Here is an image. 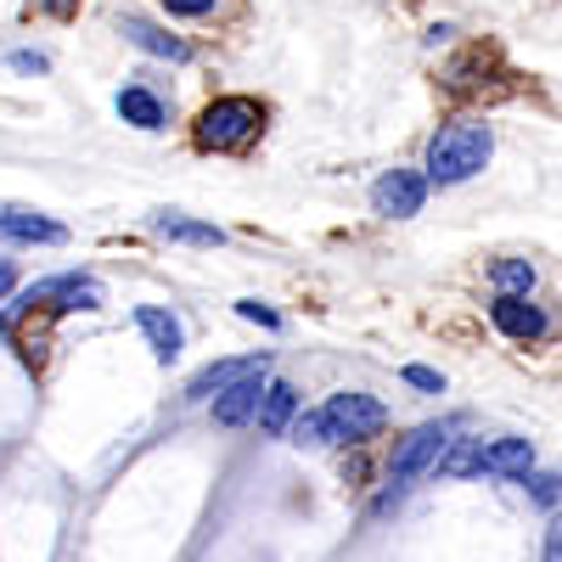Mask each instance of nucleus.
I'll return each instance as SVG.
<instances>
[{
  "label": "nucleus",
  "instance_id": "f257e3e1",
  "mask_svg": "<svg viewBox=\"0 0 562 562\" xmlns=\"http://www.w3.org/2000/svg\"><path fill=\"white\" fill-rule=\"evenodd\" d=\"M389 428V411L383 400L371 394H333L321 411H304L293 416V445H366Z\"/></svg>",
  "mask_w": 562,
  "mask_h": 562
},
{
  "label": "nucleus",
  "instance_id": "f8f14e48",
  "mask_svg": "<svg viewBox=\"0 0 562 562\" xmlns=\"http://www.w3.org/2000/svg\"><path fill=\"white\" fill-rule=\"evenodd\" d=\"M259 366H270L265 355H243V360H214V366H203L192 383H186V400H214L220 389H231L237 378H248V371H259Z\"/></svg>",
  "mask_w": 562,
  "mask_h": 562
},
{
  "label": "nucleus",
  "instance_id": "4be33fe9",
  "mask_svg": "<svg viewBox=\"0 0 562 562\" xmlns=\"http://www.w3.org/2000/svg\"><path fill=\"white\" fill-rule=\"evenodd\" d=\"M164 12H169V18H209L214 0H164Z\"/></svg>",
  "mask_w": 562,
  "mask_h": 562
},
{
  "label": "nucleus",
  "instance_id": "f03ea898",
  "mask_svg": "<svg viewBox=\"0 0 562 562\" xmlns=\"http://www.w3.org/2000/svg\"><path fill=\"white\" fill-rule=\"evenodd\" d=\"M495 153V135L490 124H445L428 140V180L434 186H456V180H473Z\"/></svg>",
  "mask_w": 562,
  "mask_h": 562
},
{
  "label": "nucleus",
  "instance_id": "2eb2a0df",
  "mask_svg": "<svg viewBox=\"0 0 562 562\" xmlns=\"http://www.w3.org/2000/svg\"><path fill=\"white\" fill-rule=\"evenodd\" d=\"M153 231H158V237H169V243H192V248H220V243H225V231H220V225H209V220H186V214H158Z\"/></svg>",
  "mask_w": 562,
  "mask_h": 562
},
{
  "label": "nucleus",
  "instance_id": "0eeeda50",
  "mask_svg": "<svg viewBox=\"0 0 562 562\" xmlns=\"http://www.w3.org/2000/svg\"><path fill=\"white\" fill-rule=\"evenodd\" d=\"M259 394H265V366L214 394V422H220V428H243L248 416H259Z\"/></svg>",
  "mask_w": 562,
  "mask_h": 562
},
{
  "label": "nucleus",
  "instance_id": "5701e85b",
  "mask_svg": "<svg viewBox=\"0 0 562 562\" xmlns=\"http://www.w3.org/2000/svg\"><path fill=\"white\" fill-rule=\"evenodd\" d=\"M12 68L18 74H45L52 63H45V52H12Z\"/></svg>",
  "mask_w": 562,
  "mask_h": 562
},
{
  "label": "nucleus",
  "instance_id": "39448f33",
  "mask_svg": "<svg viewBox=\"0 0 562 562\" xmlns=\"http://www.w3.org/2000/svg\"><path fill=\"white\" fill-rule=\"evenodd\" d=\"M29 304H45L52 315H68V310H102V281H90V276H52V281H34V288H23Z\"/></svg>",
  "mask_w": 562,
  "mask_h": 562
},
{
  "label": "nucleus",
  "instance_id": "1a4fd4ad",
  "mask_svg": "<svg viewBox=\"0 0 562 562\" xmlns=\"http://www.w3.org/2000/svg\"><path fill=\"white\" fill-rule=\"evenodd\" d=\"M490 321L501 326L506 338H518V344H529V338L546 333V310L529 304V299H512V293H501V299L490 304Z\"/></svg>",
  "mask_w": 562,
  "mask_h": 562
},
{
  "label": "nucleus",
  "instance_id": "6ab92c4d",
  "mask_svg": "<svg viewBox=\"0 0 562 562\" xmlns=\"http://www.w3.org/2000/svg\"><path fill=\"white\" fill-rule=\"evenodd\" d=\"M524 484H529V501H535V506H557V501H562V473H540V479L529 473Z\"/></svg>",
  "mask_w": 562,
  "mask_h": 562
},
{
  "label": "nucleus",
  "instance_id": "9b49d317",
  "mask_svg": "<svg viewBox=\"0 0 562 562\" xmlns=\"http://www.w3.org/2000/svg\"><path fill=\"white\" fill-rule=\"evenodd\" d=\"M479 473H490V479H529L535 473V445L529 439H490Z\"/></svg>",
  "mask_w": 562,
  "mask_h": 562
},
{
  "label": "nucleus",
  "instance_id": "7ed1b4c3",
  "mask_svg": "<svg viewBox=\"0 0 562 562\" xmlns=\"http://www.w3.org/2000/svg\"><path fill=\"white\" fill-rule=\"evenodd\" d=\"M259 130H265V108L254 97H214L192 124L203 153H243L259 140Z\"/></svg>",
  "mask_w": 562,
  "mask_h": 562
},
{
  "label": "nucleus",
  "instance_id": "4468645a",
  "mask_svg": "<svg viewBox=\"0 0 562 562\" xmlns=\"http://www.w3.org/2000/svg\"><path fill=\"white\" fill-rule=\"evenodd\" d=\"M293 416H299V389L293 383H265V394H259V428L270 439H288Z\"/></svg>",
  "mask_w": 562,
  "mask_h": 562
},
{
  "label": "nucleus",
  "instance_id": "393cba45",
  "mask_svg": "<svg viewBox=\"0 0 562 562\" xmlns=\"http://www.w3.org/2000/svg\"><path fill=\"white\" fill-rule=\"evenodd\" d=\"M546 562H562V524H551V540H546Z\"/></svg>",
  "mask_w": 562,
  "mask_h": 562
},
{
  "label": "nucleus",
  "instance_id": "aec40b11",
  "mask_svg": "<svg viewBox=\"0 0 562 562\" xmlns=\"http://www.w3.org/2000/svg\"><path fill=\"white\" fill-rule=\"evenodd\" d=\"M405 383L422 389V394H445V378H439L434 366H405Z\"/></svg>",
  "mask_w": 562,
  "mask_h": 562
},
{
  "label": "nucleus",
  "instance_id": "423d86ee",
  "mask_svg": "<svg viewBox=\"0 0 562 562\" xmlns=\"http://www.w3.org/2000/svg\"><path fill=\"white\" fill-rule=\"evenodd\" d=\"M371 203H378V214H389V220H411V214H422V203H428V180H422L416 169H389L378 186H371Z\"/></svg>",
  "mask_w": 562,
  "mask_h": 562
},
{
  "label": "nucleus",
  "instance_id": "b1692460",
  "mask_svg": "<svg viewBox=\"0 0 562 562\" xmlns=\"http://www.w3.org/2000/svg\"><path fill=\"white\" fill-rule=\"evenodd\" d=\"M34 7H40L45 18H74V12H79V0H34Z\"/></svg>",
  "mask_w": 562,
  "mask_h": 562
},
{
  "label": "nucleus",
  "instance_id": "ddd939ff",
  "mask_svg": "<svg viewBox=\"0 0 562 562\" xmlns=\"http://www.w3.org/2000/svg\"><path fill=\"white\" fill-rule=\"evenodd\" d=\"M119 34H124L130 45H140V52L169 57V63H186V57H192V45H186L180 34H169V29H158V23H147V18H124Z\"/></svg>",
  "mask_w": 562,
  "mask_h": 562
},
{
  "label": "nucleus",
  "instance_id": "a878e982",
  "mask_svg": "<svg viewBox=\"0 0 562 562\" xmlns=\"http://www.w3.org/2000/svg\"><path fill=\"white\" fill-rule=\"evenodd\" d=\"M12 281H18V270H12V259H0V299L12 293Z\"/></svg>",
  "mask_w": 562,
  "mask_h": 562
},
{
  "label": "nucleus",
  "instance_id": "f3484780",
  "mask_svg": "<svg viewBox=\"0 0 562 562\" xmlns=\"http://www.w3.org/2000/svg\"><path fill=\"white\" fill-rule=\"evenodd\" d=\"M490 281H495V293L529 299V288H535V265H529V259H495V265H490Z\"/></svg>",
  "mask_w": 562,
  "mask_h": 562
},
{
  "label": "nucleus",
  "instance_id": "9d476101",
  "mask_svg": "<svg viewBox=\"0 0 562 562\" xmlns=\"http://www.w3.org/2000/svg\"><path fill=\"white\" fill-rule=\"evenodd\" d=\"M0 243H68V225H57V220H45V214H34V209H12V214H0Z\"/></svg>",
  "mask_w": 562,
  "mask_h": 562
},
{
  "label": "nucleus",
  "instance_id": "20e7f679",
  "mask_svg": "<svg viewBox=\"0 0 562 562\" xmlns=\"http://www.w3.org/2000/svg\"><path fill=\"white\" fill-rule=\"evenodd\" d=\"M445 450H450V422H422L416 434H405L400 450H394V461H389V490L378 495V512H389L422 473H434Z\"/></svg>",
  "mask_w": 562,
  "mask_h": 562
},
{
  "label": "nucleus",
  "instance_id": "6e6552de",
  "mask_svg": "<svg viewBox=\"0 0 562 562\" xmlns=\"http://www.w3.org/2000/svg\"><path fill=\"white\" fill-rule=\"evenodd\" d=\"M135 326H140V338L153 344V355H158L164 366H175V360H180L186 333H180V321H175L169 310H158V304H140V310H135Z\"/></svg>",
  "mask_w": 562,
  "mask_h": 562
},
{
  "label": "nucleus",
  "instance_id": "dca6fc26",
  "mask_svg": "<svg viewBox=\"0 0 562 562\" xmlns=\"http://www.w3.org/2000/svg\"><path fill=\"white\" fill-rule=\"evenodd\" d=\"M119 119L135 124V130H164L169 113H164V102L153 97L147 85H124V90H119Z\"/></svg>",
  "mask_w": 562,
  "mask_h": 562
},
{
  "label": "nucleus",
  "instance_id": "412c9836",
  "mask_svg": "<svg viewBox=\"0 0 562 562\" xmlns=\"http://www.w3.org/2000/svg\"><path fill=\"white\" fill-rule=\"evenodd\" d=\"M237 315H243V321H259V326H270V333L281 326V315H276L270 304H259V299H243V304H237Z\"/></svg>",
  "mask_w": 562,
  "mask_h": 562
},
{
  "label": "nucleus",
  "instance_id": "a211bd4d",
  "mask_svg": "<svg viewBox=\"0 0 562 562\" xmlns=\"http://www.w3.org/2000/svg\"><path fill=\"white\" fill-rule=\"evenodd\" d=\"M479 461H484V439H450V450L439 456L434 473H445V479H467V473H479Z\"/></svg>",
  "mask_w": 562,
  "mask_h": 562
}]
</instances>
